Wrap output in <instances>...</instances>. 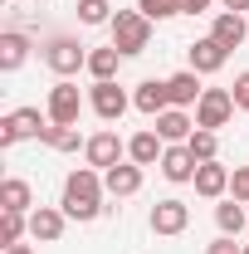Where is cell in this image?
I'll use <instances>...</instances> for the list:
<instances>
[{
  "instance_id": "cell-1",
  "label": "cell",
  "mask_w": 249,
  "mask_h": 254,
  "mask_svg": "<svg viewBox=\"0 0 249 254\" xmlns=\"http://www.w3.org/2000/svg\"><path fill=\"white\" fill-rule=\"evenodd\" d=\"M63 215L68 220H78V225H88L98 220L108 205H103V171L98 166H78V171H68L63 176Z\"/></svg>"
},
{
  "instance_id": "cell-2",
  "label": "cell",
  "mask_w": 249,
  "mask_h": 254,
  "mask_svg": "<svg viewBox=\"0 0 249 254\" xmlns=\"http://www.w3.org/2000/svg\"><path fill=\"white\" fill-rule=\"evenodd\" d=\"M108 30H113V44L123 49V59H132V54H142V49L152 44V20H147L142 10H118Z\"/></svg>"
},
{
  "instance_id": "cell-3",
  "label": "cell",
  "mask_w": 249,
  "mask_h": 254,
  "mask_svg": "<svg viewBox=\"0 0 249 254\" xmlns=\"http://www.w3.org/2000/svg\"><path fill=\"white\" fill-rule=\"evenodd\" d=\"M44 64H49L59 78H73L78 68H88V49H83L78 39H68V34H54V39L44 44Z\"/></svg>"
},
{
  "instance_id": "cell-4",
  "label": "cell",
  "mask_w": 249,
  "mask_h": 254,
  "mask_svg": "<svg viewBox=\"0 0 249 254\" xmlns=\"http://www.w3.org/2000/svg\"><path fill=\"white\" fill-rule=\"evenodd\" d=\"M235 118V93L230 88H205L200 103H195V127H205V132H215Z\"/></svg>"
},
{
  "instance_id": "cell-5",
  "label": "cell",
  "mask_w": 249,
  "mask_h": 254,
  "mask_svg": "<svg viewBox=\"0 0 249 254\" xmlns=\"http://www.w3.org/2000/svg\"><path fill=\"white\" fill-rule=\"evenodd\" d=\"M49 123V113H39V108H15L10 118H0V147H15V142H25V137H39Z\"/></svg>"
},
{
  "instance_id": "cell-6",
  "label": "cell",
  "mask_w": 249,
  "mask_h": 254,
  "mask_svg": "<svg viewBox=\"0 0 249 254\" xmlns=\"http://www.w3.org/2000/svg\"><path fill=\"white\" fill-rule=\"evenodd\" d=\"M44 113H49V123H59V127H78V113H83V98H78V88H73L68 78H59V83L49 88Z\"/></svg>"
},
{
  "instance_id": "cell-7",
  "label": "cell",
  "mask_w": 249,
  "mask_h": 254,
  "mask_svg": "<svg viewBox=\"0 0 249 254\" xmlns=\"http://www.w3.org/2000/svg\"><path fill=\"white\" fill-rule=\"evenodd\" d=\"M83 157H88V166H98V171H113V166L127 157V142L113 132V127H103V132H93V137H88Z\"/></svg>"
},
{
  "instance_id": "cell-8",
  "label": "cell",
  "mask_w": 249,
  "mask_h": 254,
  "mask_svg": "<svg viewBox=\"0 0 249 254\" xmlns=\"http://www.w3.org/2000/svg\"><path fill=\"white\" fill-rule=\"evenodd\" d=\"M88 108H93L103 123H118L127 108H132V98L118 88V78H108V83H93V88H88Z\"/></svg>"
},
{
  "instance_id": "cell-9",
  "label": "cell",
  "mask_w": 249,
  "mask_h": 254,
  "mask_svg": "<svg viewBox=\"0 0 249 254\" xmlns=\"http://www.w3.org/2000/svg\"><path fill=\"white\" fill-rule=\"evenodd\" d=\"M147 225H152V235H181V230L190 225V205H186V200H176V195H166V200H156V205H152Z\"/></svg>"
},
{
  "instance_id": "cell-10",
  "label": "cell",
  "mask_w": 249,
  "mask_h": 254,
  "mask_svg": "<svg viewBox=\"0 0 249 254\" xmlns=\"http://www.w3.org/2000/svg\"><path fill=\"white\" fill-rule=\"evenodd\" d=\"M195 166H200V161L190 157L186 142H166V152H161V176H166V181L186 186V181H195Z\"/></svg>"
},
{
  "instance_id": "cell-11",
  "label": "cell",
  "mask_w": 249,
  "mask_h": 254,
  "mask_svg": "<svg viewBox=\"0 0 249 254\" xmlns=\"http://www.w3.org/2000/svg\"><path fill=\"white\" fill-rule=\"evenodd\" d=\"M63 225H68L63 205H34V210H30V240H39V245H54V240L63 235Z\"/></svg>"
},
{
  "instance_id": "cell-12",
  "label": "cell",
  "mask_w": 249,
  "mask_h": 254,
  "mask_svg": "<svg viewBox=\"0 0 249 254\" xmlns=\"http://www.w3.org/2000/svg\"><path fill=\"white\" fill-rule=\"evenodd\" d=\"M132 108L147 113V118H161V113L171 108V88H166V78H142L137 93H132Z\"/></svg>"
},
{
  "instance_id": "cell-13",
  "label": "cell",
  "mask_w": 249,
  "mask_h": 254,
  "mask_svg": "<svg viewBox=\"0 0 249 254\" xmlns=\"http://www.w3.org/2000/svg\"><path fill=\"white\" fill-rule=\"evenodd\" d=\"M103 190L118 195V200L137 195V190H142V166H137V161H118L113 171H103Z\"/></svg>"
},
{
  "instance_id": "cell-14",
  "label": "cell",
  "mask_w": 249,
  "mask_h": 254,
  "mask_svg": "<svg viewBox=\"0 0 249 254\" xmlns=\"http://www.w3.org/2000/svg\"><path fill=\"white\" fill-rule=\"evenodd\" d=\"M225 59H230V49H225L220 39H210V34L190 44V68H195V73H220Z\"/></svg>"
},
{
  "instance_id": "cell-15",
  "label": "cell",
  "mask_w": 249,
  "mask_h": 254,
  "mask_svg": "<svg viewBox=\"0 0 249 254\" xmlns=\"http://www.w3.org/2000/svg\"><path fill=\"white\" fill-rule=\"evenodd\" d=\"M161 152H166V142H161L156 127L137 132V137L127 142V161H137V166H161Z\"/></svg>"
},
{
  "instance_id": "cell-16",
  "label": "cell",
  "mask_w": 249,
  "mask_h": 254,
  "mask_svg": "<svg viewBox=\"0 0 249 254\" xmlns=\"http://www.w3.org/2000/svg\"><path fill=\"white\" fill-rule=\"evenodd\" d=\"M190 186H195V195H205V200H220V195L230 190V171H225L220 161H200Z\"/></svg>"
},
{
  "instance_id": "cell-17",
  "label": "cell",
  "mask_w": 249,
  "mask_h": 254,
  "mask_svg": "<svg viewBox=\"0 0 249 254\" xmlns=\"http://www.w3.org/2000/svg\"><path fill=\"white\" fill-rule=\"evenodd\" d=\"M0 210H20V215L34 210V190H30L25 176H5L0 181Z\"/></svg>"
},
{
  "instance_id": "cell-18",
  "label": "cell",
  "mask_w": 249,
  "mask_h": 254,
  "mask_svg": "<svg viewBox=\"0 0 249 254\" xmlns=\"http://www.w3.org/2000/svg\"><path fill=\"white\" fill-rule=\"evenodd\" d=\"M166 88H171V108H190V103H200V73L195 68H181V73H171L166 78Z\"/></svg>"
},
{
  "instance_id": "cell-19",
  "label": "cell",
  "mask_w": 249,
  "mask_h": 254,
  "mask_svg": "<svg viewBox=\"0 0 249 254\" xmlns=\"http://www.w3.org/2000/svg\"><path fill=\"white\" fill-rule=\"evenodd\" d=\"M245 34H249V25H245V15H235V10H220L215 25H210V39H220L225 49H240Z\"/></svg>"
},
{
  "instance_id": "cell-20",
  "label": "cell",
  "mask_w": 249,
  "mask_h": 254,
  "mask_svg": "<svg viewBox=\"0 0 249 254\" xmlns=\"http://www.w3.org/2000/svg\"><path fill=\"white\" fill-rule=\"evenodd\" d=\"M30 49H34V44L20 30H5V34H0V73H15L20 64L30 59Z\"/></svg>"
},
{
  "instance_id": "cell-21",
  "label": "cell",
  "mask_w": 249,
  "mask_h": 254,
  "mask_svg": "<svg viewBox=\"0 0 249 254\" xmlns=\"http://www.w3.org/2000/svg\"><path fill=\"white\" fill-rule=\"evenodd\" d=\"M156 132H161V142H190L195 118H186V108H166V113L156 118Z\"/></svg>"
},
{
  "instance_id": "cell-22",
  "label": "cell",
  "mask_w": 249,
  "mask_h": 254,
  "mask_svg": "<svg viewBox=\"0 0 249 254\" xmlns=\"http://www.w3.org/2000/svg\"><path fill=\"white\" fill-rule=\"evenodd\" d=\"M118 68H123V49H118V44H108V49H88V73H93V83L118 78Z\"/></svg>"
},
{
  "instance_id": "cell-23",
  "label": "cell",
  "mask_w": 249,
  "mask_h": 254,
  "mask_svg": "<svg viewBox=\"0 0 249 254\" xmlns=\"http://www.w3.org/2000/svg\"><path fill=\"white\" fill-rule=\"evenodd\" d=\"M39 142H44V147H54V152H78V147H88V142L78 137V127H59V123H44Z\"/></svg>"
},
{
  "instance_id": "cell-24",
  "label": "cell",
  "mask_w": 249,
  "mask_h": 254,
  "mask_svg": "<svg viewBox=\"0 0 249 254\" xmlns=\"http://www.w3.org/2000/svg\"><path fill=\"white\" fill-rule=\"evenodd\" d=\"M215 225H220V235H235V240H240V230H245V225H249L245 205H240V200L230 195L225 205H215Z\"/></svg>"
},
{
  "instance_id": "cell-25",
  "label": "cell",
  "mask_w": 249,
  "mask_h": 254,
  "mask_svg": "<svg viewBox=\"0 0 249 254\" xmlns=\"http://www.w3.org/2000/svg\"><path fill=\"white\" fill-rule=\"evenodd\" d=\"M30 235V215L20 210H0V245H20Z\"/></svg>"
},
{
  "instance_id": "cell-26",
  "label": "cell",
  "mask_w": 249,
  "mask_h": 254,
  "mask_svg": "<svg viewBox=\"0 0 249 254\" xmlns=\"http://www.w3.org/2000/svg\"><path fill=\"white\" fill-rule=\"evenodd\" d=\"M186 147H190V157H195V161H215V152H220V137H215V132H205V127H195Z\"/></svg>"
},
{
  "instance_id": "cell-27",
  "label": "cell",
  "mask_w": 249,
  "mask_h": 254,
  "mask_svg": "<svg viewBox=\"0 0 249 254\" xmlns=\"http://www.w3.org/2000/svg\"><path fill=\"white\" fill-rule=\"evenodd\" d=\"M113 15H118V10H113L108 0H78V20H83V25H113Z\"/></svg>"
},
{
  "instance_id": "cell-28",
  "label": "cell",
  "mask_w": 249,
  "mask_h": 254,
  "mask_svg": "<svg viewBox=\"0 0 249 254\" xmlns=\"http://www.w3.org/2000/svg\"><path fill=\"white\" fill-rule=\"evenodd\" d=\"M137 10L147 20H171V15H181V0H137Z\"/></svg>"
},
{
  "instance_id": "cell-29",
  "label": "cell",
  "mask_w": 249,
  "mask_h": 254,
  "mask_svg": "<svg viewBox=\"0 0 249 254\" xmlns=\"http://www.w3.org/2000/svg\"><path fill=\"white\" fill-rule=\"evenodd\" d=\"M230 195H235L240 205H249V166H235V171H230Z\"/></svg>"
},
{
  "instance_id": "cell-30",
  "label": "cell",
  "mask_w": 249,
  "mask_h": 254,
  "mask_svg": "<svg viewBox=\"0 0 249 254\" xmlns=\"http://www.w3.org/2000/svg\"><path fill=\"white\" fill-rule=\"evenodd\" d=\"M205 254H245V245H235V235H220L205 245Z\"/></svg>"
},
{
  "instance_id": "cell-31",
  "label": "cell",
  "mask_w": 249,
  "mask_h": 254,
  "mask_svg": "<svg viewBox=\"0 0 249 254\" xmlns=\"http://www.w3.org/2000/svg\"><path fill=\"white\" fill-rule=\"evenodd\" d=\"M230 93H235V108H245V113H249V73L235 78V88H230Z\"/></svg>"
},
{
  "instance_id": "cell-32",
  "label": "cell",
  "mask_w": 249,
  "mask_h": 254,
  "mask_svg": "<svg viewBox=\"0 0 249 254\" xmlns=\"http://www.w3.org/2000/svg\"><path fill=\"white\" fill-rule=\"evenodd\" d=\"M215 0H181V15H205Z\"/></svg>"
},
{
  "instance_id": "cell-33",
  "label": "cell",
  "mask_w": 249,
  "mask_h": 254,
  "mask_svg": "<svg viewBox=\"0 0 249 254\" xmlns=\"http://www.w3.org/2000/svg\"><path fill=\"white\" fill-rule=\"evenodd\" d=\"M220 5H225V10H235V15H245V10H249V0H220Z\"/></svg>"
},
{
  "instance_id": "cell-34",
  "label": "cell",
  "mask_w": 249,
  "mask_h": 254,
  "mask_svg": "<svg viewBox=\"0 0 249 254\" xmlns=\"http://www.w3.org/2000/svg\"><path fill=\"white\" fill-rule=\"evenodd\" d=\"M5 254H34V245H5Z\"/></svg>"
},
{
  "instance_id": "cell-35",
  "label": "cell",
  "mask_w": 249,
  "mask_h": 254,
  "mask_svg": "<svg viewBox=\"0 0 249 254\" xmlns=\"http://www.w3.org/2000/svg\"><path fill=\"white\" fill-rule=\"evenodd\" d=\"M245 254H249V245H245Z\"/></svg>"
}]
</instances>
